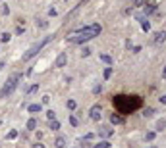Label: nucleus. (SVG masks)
Here are the masks:
<instances>
[{
	"label": "nucleus",
	"instance_id": "nucleus-20",
	"mask_svg": "<svg viewBox=\"0 0 166 148\" xmlns=\"http://www.w3.org/2000/svg\"><path fill=\"white\" fill-rule=\"evenodd\" d=\"M164 127H166V119H158L157 121V131H162Z\"/></svg>",
	"mask_w": 166,
	"mask_h": 148
},
{
	"label": "nucleus",
	"instance_id": "nucleus-23",
	"mask_svg": "<svg viewBox=\"0 0 166 148\" xmlns=\"http://www.w3.org/2000/svg\"><path fill=\"white\" fill-rule=\"evenodd\" d=\"M89 54H91V48H87V46H83V48H81V58H87Z\"/></svg>",
	"mask_w": 166,
	"mask_h": 148
},
{
	"label": "nucleus",
	"instance_id": "nucleus-5",
	"mask_svg": "<svg viewBox=\"0 0 166 148\" xmlns=\"http://www.w3.org/2000/svg\"><path fill=\"white\" fill-rule=\"evenodd\" d=\"M101 114H102V108H101L98 104L91 106V110H89V117H91L93 121H98V119H101Z\"/></svg>",
	"mask_w": 166,
	"mask_h": 148
},
{
	"label": "nucleus",
	"instance_id": "nucleus-38",
	"mask_svg": "<svg viewBox=\"0 0 166 148\" xmlns=\"http://www.w3.org/2000/svg\"><path fill=\"white\" fill-rule=\"evenodd\" d=\"M162 79H166V66H164V69H162Z\"/></svg>",
	"mask_w": 166,
	"mask_h": 148
},
{
	"label": "nucleus",
	"instance_id": "nucleus-7",
	"mask_svg": "<svg viewBox=\"0 0 166 148\" xmlns=\"http://www.w3.org/2000/svg\"><path fill=\"white\" fill-rule=\"evenodd\" d=\"M137 21L141 23V29L147 33V31H151V23H149V19L145 18V15H137Z\"/></svg>",
	"mask_w": 166,
	"mask_h": 148
},
{
	"label": "nucleus",
	"instance_id": "nucleus-39",
	"mask_svg": "<svg viewBox=\"0 0 166 148\" xmlns=\"http://www.w3.org/2000/svg\"><path fill=\"white\" fill-rule=\"evenodd\" d=\"M0 125H2V121H0Z\"/></svg>",
	"mask_w": 166,
	"mask_h": 148
},
{
	"label": "nucleus",
	"instance_id": "nucleus-35",
	"mask_svg": "<svg viewBox=\"0 0 166 148\" xmlns=\"http://www.w3.org/2000/svg\"><path fill=\"white\" fill-rule=\"evenodd\" d=\"M33 148H45V144H41V142H35Z\"/></svg>",
	"mask_w": 166,
	"mask_h": 148
},
{
	"label": "nucleus",
	"instance_id": "nucleus-13",
	"mask_svg": "<svg viewBox=\"0 0 166 148\" xmlns=\"http://www.w3.org/2000/svg\"><path fill=\"white\" fill-rule=\"evenodd\" d=\"M54 146L56 148H66V139L64 137H58V139L54 140Z\"/></svg>",
	"mask_w": 166,
	"mask_h": 148
},
{
	"label": "nucleus",
	"instance_id": "nucleus-10",
	"mask_svg": "<svg viewBox=\"0 0 166 148\" xmlns=\"http://www.w3.org/2000/svg\"><path fill=\"white\" fill-rule=\"evenodd\" d=\"M164 40H166V31H160V33L154 35V42H157V44H162Z\"/></svg>",
	"mask_w": 166,
	"mask_h": 148
},
{
	"label": "nucleus",
	"instance_id": "nucleus-4",
	"mask_svg": "<svg viewBox=\"0 0 166 148\" xmlns=\"http://www.w3.org/2000/svg\"><path fill=\"white\" fill-rule=\"evenodd\" d=\"M50 40H52V37H46V39H43L41 42H37L35 46H31V48H29V50H27V52H25V54L22 56V60H23V62H27V60H31V58H35V56H37L41 50L45 48L46 44H48Z\"/></svg>",
	"mask_w": 166,
	"mask_h": 148
},
{
	"label": "nucleus",
	"instance_id": "nucleus-8",
	"mask_svg": "<svg viewBox=\"0 0 166 148\" xmlns=\"http://www.w3.org/2000/svg\"><path fill=\"white\" fill-rule=\"evenodd\" d=\"M112 135H114V129H110V127H101L98 129V137H102V139H108Z\"/></svg>",
	"mask_w": 166,
	"mask_h": 148
},
{
	"label": "nucleus",
	"instance_id": "nucleus-34",
	"mask_svg": "<svg viewBox=\"0 0 166 148\" xmlns=\"http://www.w3.org/2000/svg\"><path fill=\"white\" fill-rule=\"evenodd\" d=\"M2 14H4V15H8V14H10V8H8V6H4V8H2Z\"/></svg>",
	"mask_w": 166,
	"mask_h": 148
},
{
	"label": "nucleus",
	"instance_id": "nucleus-33",
	"mask_svg": "<svg viewBox=\"0 0 166 148\" xmlns=\"http://www.w3.org/2000/svg\"><path fill=\"white\" fill-rule=\"evenodd\" d=\"M56 14H58V12H56V10H54V8H50V10H48V15H52V18H54V15H56Z\"/></svg>",
	"mask_w": 166,
	"mask_h": 148
},
{
	"label": "nucleus",
	"instance_id": "nucleus-1",
	"mask_svg": "<svg viewBox=\"0 0 166 148\" xmlns=\"http://www.w3.org/2000/svg\"><path fill=\"white\" fill-rule=\"evenodd\" d=\"M112 104H114V110L118 114H124V115H129L133 112H137L139 108L143 106V100L135 96V94H116L112 98Z\"/></svg>",
	"mask_w": 166,
	"mask_h": 148
},
{
	"label": "nucleus",
	"instance_id": "nucleus-18",
	"mask_svg": "<svg viewBox=\"0 0 166 148\" xmlns=\"http://www.w3.org/2000/svg\"><path fill=\"white\" fill-rule=\"evenodd\" d=\"M154 137H157V133H154V131H149V133H145V140H154Z\"/></svg>",
	"mask_w": 166,
	"mask_h": 148
},
{
	"label": "nucleus",
	"instance_id": "nucleus-30",
	"mask_svg": "<svg viewBox=\"0 0 166 148\" xmlns=\"http://www.w3.org/2000/svg\"><path fill=\"white\" fill-rule=\"evenodd\" d=\"M15 33H18V35L25 33V27H23V25H18V27H15Z\"/></svg>",
	"mask_w": 166,
	"mask_h": 148
},
{
	"label": "nucleus",
	"instance_id": "nucleus-26",
	"mask_svg": "<svg viewBox=\"0 0 166 148\" xmlns=\"http://www.w3.org/2000/svg\"><path fill=\"white\" fill-rule=\"evenodd\" d=\"M93 92H95V94H101V92H102V85H95V87H93Z\"/></svg>",
	"mask_w": 166,
	"mask_h": 148
},
{
	"label": "nucleus",
	"instance_id": "nucleus-22",
	"mask_svg": "<svg viewBox=\"0 0 166 148\" xmlns=\"http://www.w3.org/2000/svg\"><path fill=\"white\" fill-rule=\"evenodd\" d=\"M102 75H105V79H110V77H112V67H110V66L105 67V73H102Z\"/></svg>",
	"mask_w": 166,
	"mask_h": 148
},
{
	"label": "nucleus",
	"instance_id": "nucleus-27",
	"mask_svg": "<svg viewBox=\"0 0 166 148\" xmlns=\"http://www.w3.org/2000/svg\"><path fill=\"white\" fill-rule=\"evenodd\" d=\"M15 137H18V131H10V133L6 135V139H8V140H12V139H15Z\"/></svg>",
	"mask_w": 166,
	"mask_h": 148
},
{
	"label": "nucleus",
	"instance_id": "nucleus-25",
	"mask_svg": "<svg viewBox=\"0 0 166 148\" xmlns=\"http://www.w3.org/2000/svg\"><path fill=\"white\" fill-rule=\"evenodd\" d=\"M46 117H48L50 121L56 119V112H54V110H48V112H46Z\"/></svg>",
	"mask_w": 166,
	"mask_h": 148
},
{
	"label": "nucleus",
	"instance_id": "nucleus-2",
	"mask_svg": "<svg viewBox=\"0 0 166 148\" xmlns=\"http://www.w3.org/2000/svg\"><path fill=\"white\" fill-rule=\"evenodd\" d=\"M19 81H22V73H12V75H10V79L6 81V85H4V87L0 88V98L10 96V94H12L15 88H18Z\"/></svg>",
	"mask_w": 166,
	"mask_h": 148
},
{
	"label": "nucleus",
	"instance_id": "nucleus-37",
	"mask_svg": "<svg viewBox=\"0 0 166 148\" xmlns=\"http://www.w3.org/2000/svg\"><path fill=\"white\" fill-rule=\"evenodd\" d=\"M143 4V0H135V6H141Z\"/></svg>",
	"mask_w": 166,
	"mask_h": 148
},
{
	"label": "nucleus",
	"instance_id": "nucleus-40",
	"mask_svg": "<svg viewBox=\"0 0 166 148\" xmlns=\"http://www.w3.org/2000/svg\"><path fill=\"white\" fill-rule=\"evenodd\" d=\"M151 148H154V146H151Z\"/></svg>",
	"mask_w": 166,
	"mask_h": 148
},
{
	"label": "nucleus",
	"instance_id": "nucleus-14",
	"mask_svg": "<svg viewBox=\"0 0 166 148\" xmlns=\"http://www.w3.org/2000/svg\"><path fill=\"white\" fill-rule=\"evenodd\" d=\"M25 127H27L29 131H35V129H37V119H35V117H31V119L27 121V125H25Z\"/></svg>",
	"mask_w": 166,
	"mask_h": 148
},
{
	"label": "nucleus",
	"instance_id": "nucleus-21",
	"mask_svg": "<svg viewBox=\"0 0 166 148\" xmlns=\"http://www.w3.org/2000/svg\"><path fill=\"white\" fill-rule=\"evenodd\" d=\"M39 91V85H31V87L27 88V94H29V96H31V94H35V92H37Z\"/></svg>",
	"mask_w": 166,
	"mask_h": 148
},
{
	"label": "nucleus",
	"instance_id": "nucleus-28",
	"mask_svg": "<svg viewBox=\"0 0 166 148\" xmlns=\"http://www.w3.org/2000/svg\"><path fill=\"white\" fill-rule=\"evenodd\" d=\"M93 139H95V135H93V133H87L85 137H83V140H85V142H89V140H93Z\"/></svg>",
	"mask_w": 166,
	"mask_h": 148
},
{
	"label": "nucleus",
	"instance_id": "nucleus-36",
	"mask_svg": "<svg viewBox=\"0 0 166 148\" xmlns=\"http://www.w3.org/2000/svg\"><path fill=\"white\" fill-rule=\"evenodd\" d=\"M160 104H166V94H162V96H160Z\"/></svg>",
	"mask_w": 166,
	"mask_h": 148
},
{
	"label": "nucleus",
	"instance_id": "nucleus-24",
	"mask_svg": "<svg viewBox=\"0 0 166 148\" xmlns=\"http://www.w3.org/2000/svg\"><path fill=\"white\" fill-rule=\"evenodd\" d=\"M153 114H154V110H153V108H147V110H143V115H145V117H151Z\"/></svg>",
	"mask_w": 166,
	"mask_h": 148
},
{
	"label": "nucleus",
	"instance_id": "nucleus-9",
	"mask_svg": "<svg viewBox=\"0 0 166 148\" xmlns=\"http://www.w3.org/2000/svg\"><path fill=\"white\" fill-rule=\"evenodd\" d=\"M151 14H157V4H147L145 6V18L151 15Z\"/></svg>",
	"mask_w": 166,
	"mask_h": 148
},
{
	"label": "nucleus",
	"instance_id": "nucleus-12",
	"mask_svg": "<svg viewBox=\"0 0 166 148\" xmlns=\"http://www.w3.org/2000/svg\"><path fill=\"white\" fill-rule=\"evenodd\" d=\"M110 123L112 125H120V123H124V119L118 114H110Z\"/></svg>",
	"mask_w": 166,
	"mask_h": 148
},
{
	"label": "nucleus",
	"instance_id": "nucleus-16",
	"mask_svg": "<svg viewBox=\"0 0 166 148\" xmlns=\"http://www.w3.org/2000/svg\"><path fill=\"white\" fill-rule=\"evenodd\" d=\"M48 127H50V129H52V131H58V129H60V121L52 119V121H50V123H48Z\"/></svg>",
	"mask_w": 166,
	"mask_h": 148
},
{
	"label": "nucleus",
	"instance_id": "nucleus-19",
	"mask_svg": "<svg viewBox=\"0 0 166 148\" xmlns=\"http://www.w3.org/2000/svg\"><path fill=\"white\" fill-rule=\"evenodd\" d=\"M10 39H12L10 33H2V35H0V42H10Z\"/></svg>",
	"mask_w": 166,
	"mask_h": 148
},
{
	"label": "nucleus",
	"instance_id": "nucleus-6",
	"mask_svg": "<svg viewBox=\"0 0 166 148\" xmlns=\"http://www.w3.org/2000/svg\"><path fill=\"white\" fill-rule=\"evenodd\" d=\"M66 62H68V54H66V52H60L58 58H56V62H54V67H64Z\"/></svg>",
	"mask_w": 166,
	"mask_h": 148
},
{
	"label": "nucleus",
	"instance_id": "nucleus-31",
	"mask_svg": "<svg viewBox=\"0 0 166 148\" xmlns=\"http://www.w3.org/2000/svg\"><path fill=\"white\" fill-rule=\"evenodd\" d=\"M37 25H39V27H43V29H45V27H46V25H48V23H46L45 19H37Z\"/></svg>",
	"mask_w": 166,
	"mask_h": 148
},
{
	"label": "nucleus",
	"instance_id": "nucleus-29",
	"mask_svg": "<svg viewBox=\"0 0 166 148\" xmlns=\"http://www.w3.org/2000/svg\"><path fill=\"white\" fill-rule=\"evenodd\" d=\"M70 123L74 125V127H77V123H79V121H77V117H75V115H70Z\"/></svg>",
	"mask_w": 166,
	"mask_h": 148
},
{
	"label": "nucleus",
	"instance_id": "nucleus-17",
	"mask_svg": "<svg viewBox=\"0 0 166 148\" xmlns=\"http://www.w3.org/2000/svg\"><path fill=\"white\" fill-rule=\"evenodd\" d=\"M110 146H112V144H110L108 140H102V142H98V144H95L93 148H110Z\"/></svg>",
	"mask_w": 166,
	"mask_h": 148
},
{
	"label": "nucleus",
	"instance_id": "nucleus-3",
	"mask_svg": "<svg viewBox=\"0 0 166 148\" xmlns=\"http://www.w3.org/2000/svg\"><path fill=\"white\" fill-rule=\"evenodd\" d=\"M101 31H102V27L98 23H91V25H85V27H79V29H75V33H79V35H83V37H87V39H95V37H98L101 35Z\"/></svg>",
	"mask_w": 166,
	"mask_h": 148
},
{
	"label": "nucleus",
	"instance_id": "nucleus-11",
	"mask_svg": "<svg viewBox=\"0 0 166 148\" xmlns=\"http://www.w3.org/2000/svg\"><path fill=\"white\" fill-rule=\"evenodd\" d=\"M41 110H43V106H41V104H29L27 106V112H31V114H39Z\"/></svg>",
	"mask_w": 166,
	"mask_h": 148
},
{
	"label": "nucleus",
	"instance_id": "nucleus-32",
	"mask_svg": "<svg viewBox=\"0 0 166 148\" xmlns=\"http://www.w3.org/2000/svg\"><path fill=\"white\" fill-rule=\"evenodd\" d=\"M66 106H68L70 110H75V100H68V104H66Z\"/></svg>",
	"mask_w": 166,
	"mask_h": 148
},
{
	"label": "nucleus",
	"instance_id": "nucleus-15",
	"mask_svg": "<svg viewBox=\"0 0 166 148\" xmlns=\"http://www.w3.org/2000/svg\"><path fill=\"white\" fill-rule=\"evenodd\" d=\"M101 60L105 62V63H108V66H112V63H114V60H112V58L108 56V54H101Z\"/></svg>",
	"mask_w": 166,
	"mask_h": 148
}]
</instances>
